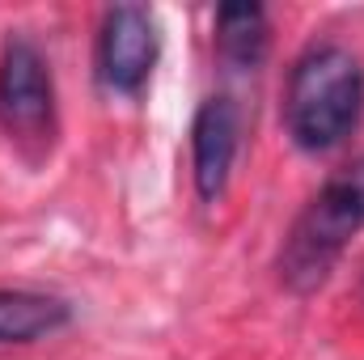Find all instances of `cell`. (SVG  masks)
I'll use <instances>...</instances> for the list:
<instances>
[{"label": "cell", "instance_id": "cell-1", "mask_svg": "<svg viewBox=\"0 0 364 360\" xmlns=\"http://www.w3.org/2000/svg\"><path fill=\"white\" fill-rule=\"evenodd\" d=\"M364 119V64L343 43H314L288 73L284 132L301 153L339 149Z\"/></svg>", "mask_w": 364, "mask_h": 360}, {"label": "cell", "instance_id": "cell-2", "mask_svg": "<svg viewBox=\"0 0 364 360\" xmlns=\"http://www.w3.org/2000/svg\"><path fill=\"white\" fill-rule=\"evenodd\" d=\"M364 229V157L348 170L331 174L318 186V195L296 212L292 229L284 233V246L275 255V275L292 297H314L348 246Z\"/></svg>", "mask_w": 364, "mask_h": 360}, {"label": "cell", "instance_id": "cell-3", "mask_svg": "<svg viewBox=\"0 0 364 360\" xmlns=\"http://www.w3.org/2000/svg\"><path fill=\"white\" fill-rule=\"evenodd\" d=\"M0 132L30 166H43L60 136L51 60L30 34H9L0 47Z\"/></svg>", "mask_w": 364, "mask_h": 360}, {"label": "cell", "instance_id": "cell-4", "mask_svg": "<svg viewBox=\"0 0 364 360\" xmlns=\"http://www.w3.org/2000/svg\"><path fill=\"white\" fill-rule=\"evenodd\" d=\"M157 60H161V26H157L153 9L114 4L102 13L93 64H97V81L106 90L123 93V97L144 93Z\"/></svg>", "mask_w": 364, "mask_h": 360}, {"label": "cell", "instance_id": "cell-5", "mask_svg": "<svg viewBox=\"0 0 364 360\" xmlns=\"http://www.w3.org/2000/svg\"><path fill=\"white\" fill-rule=\"evenodd\" d=\"M237 149H242L237 102L225 93L203 97L195 119H191V179H195V191L203 203H216L229 191Z\"/></svg>", "mask_w": 364, "mask_h": 360}, {"label": "cell", "instance_id": "cell-6", "mask_svg": "<svg viewBox=\"0 0 364 360\" xmlns=\"http://www.w3.org/2000/svg\"><path fill=\"white\" fill-rule=\"evenodd\" d=\"M73 322V305L43 288H0V348H26L60 335Z\"/></svg>", "mask_w": 364, "mask_h": 360}, {"label": "cell", "instance_id": "cell-7", "mask_svg": "<svg viewBox=\"0 0 364 360\" xmlns=\"http://www.w3.org/2000/svg\"><path fill=\"white\" fill-rule=\"evenodd\" d=\"M212 43H216V55H220L229 68L255 73V68L267 60V47H272L267 9L255 4V0L220 4V9H216V21H212Z\"/></svg>", "mask_w": 364, "mask_h": 360}]
</instances>
